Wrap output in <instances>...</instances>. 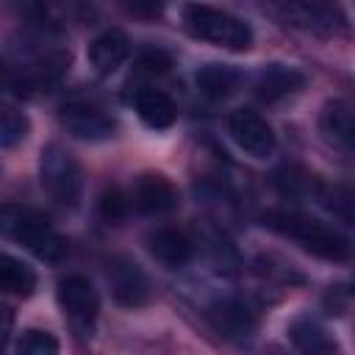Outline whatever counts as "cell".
I'll use <instances>...</instances> for the list:
<instances>
[{
	"mask_svg": "<svg viewBox=\"0 0 355 355\" xmlns=\"http://www.w3.org/2000/svg\"><path fill=\"white\" fill-rule=\"evenodd\" d=\"M39 175L44 191L58 202L61 208H75L83 197V169L75 161V155L61 144H47L42 150Z\"/></svg>",
	"mask_w": 355,
	"mask_h": 355,
	"instance_id": "277c9868",
	"label": "cell"
},
{
	"mask_svg": "<svg viewBox=\"0 0 355 355\" xmlns=\"http://www.w3.org/2000/svg\"><path fill=\"white\" fill-rule=\"evenodd\" d=\"M322 133L327 136V141H333L341 150H352V139H355V119H352V108L344 100H330L322 111Z\"/></svg>",
	"mask_w": 355,
	"mask_h": 355,
	"instance_id": "e0dca14e",
	"label": "cell"
},
{
	"mask_svg": "<svg viewBox=\"0 0 355 355\" xmlns=\"http://www.w3.org/2000/svg\"><path fill=\"white\" fill-rule=\"evenodd\" d=\"M0 80H3V61H0Z\"/></svg>",
	"mask_w": 355,
	"mask_h": 355,
	"instance_id": "d4e9b609",
	"label": "cell"
},
{
	"mask_svg": "<svg viewBox=\"0 0 355 355\" xmlns=\"http://www.w3.org/2000/svg\"><path fill=\"white\" fill-rule=\"evenodd\" d=\"M17 355H58V338L47 330H25L19 344H17Z\"/></svg>",
	"mask_w": 355,
	"mask_h": 355,
	"instance_id": "44dd1931",
	"label": "cell"
},
{
	"mask_svg": "<svg viewBox=\"0 0 355 355\" xmlns=\"http://www.w3.org/2000/svg\"><path fill=\"white\" fill-rule=\"evenodd\" d=\"M130 208H136L139 214H147V216H158V214H169L178 208L180 197H178V189L172 186L169 178L158 175V172H144L133 180L130 186Z\"/></svg>",
	"mask_w": 355,
	"mask_h": 355,
	"instance_id": "ba28073f",
	"label": "cell"
},
{
	"mask_svg": "<svg viewBox=\"0 0 355 355\" xmlns=\"http://www.w3.org/2000/svg\"><path fill=\"white\" fill-rule=\"evenodd\" d=\"M108 286L119 305L139 308L150 300V280L141 272V266L130 258H111L108 261Z\"/></svg>",
	"mask_w": 355,
	"mask_h": 355,
	"instance_id": "9c48e42d",
	"label": "cell"
},
{
	"mask_svg": "<svg viewBox=\"0 0 355 355\" xmlns=\"http://www.w3.org/2000/svg\"><path fill=\"white\" fill-rule=\"evenodd\" d=\"M133 103H136V111H139L141 122L155 128V130H164V128H169L178 119V108H175L172 97L166 92H161V89L144 86V89L136 92Z\"/></svg>",
	"mask_w": 355,
	"mask_h": 355,
	"instance_id": "9a60e30c",
	"label": "cell"
},
{
	"mask_svg": "<svg viewBox=\"0 0 355 355\" xmlns=\"http://www.w3.org/2000/svg\"><path fill=\"white\" fill-rule=\"evenodd\" d=\"M305 86V75L297 67H286V64H269L255 75V97L263 103H277L283 97L297 94Z\"/></svg>",
	"mask_w": 355,
	"mask_h": 355,
	"instance_id": "8fae6325",
	"label": "cell"
},
{
	"mask_svg": "<svg viewBox=\"0 0 355 355\" xmlns=\"http://www.w3.org/2000/svg\"><path fill=\"white\" fill-rule=\"evenodd\" d=\"M11 327H14V311L0 302V355L8 344V338H11Z\"/></svg>",
	"mask_w": 355,
	"mask_h": 355,
	"instance_id": "cb8c5ba5",
	"label": "cell"
},
{
	"mask_svg": "<svg viewBox=\"0 0 355 355\" xmlns=\"http://www.w3.org/2000/svg\"><path fill=\"white\" fill-rule=\"evenodd\" d=\"M272 11L280 14L283 22L302 31H313V33H333L341 25L336 8L322 3H277L272 6Z\"/></svg>",
	"mask_w": 355,
	"mask_h": 355,
	"instance_id": "30bf717a",
	"label": "cell"
},
{
	"mask_svg": "<svg viewBox=\"0 0 355 355\" xmlns=\"http://www.w3.org/2000/svg\"><path fill=\"white\" fill-rule=\"evenodd\" d=\"M183 25L194 39L211 42L216 47H227V50H250L252 44V31L244 19L214 8V6H186L183 8Z\"/></svg>",
	"mask_w": 355,
	"mask_h": 355,
	"instance_id": "3957f363",
	"label": "cell"
},
{
	"mask_svg": "<svg viewBox=\"0 0 355 355\" xmlns=\"http://www.w3.org/2000/svg\"><path fill=\"white\" fill-rule=\"evenodd\" d=\"M194 80H197L200 94H205L208 100H227L239 89L241 72L227 64H205L197 69Z\"/></svg>",
	"mask_w": 355,
	"mask_h": 355,
	"instance_id": "2e32d148",
	"label": "cell"
},
{
	"mask_svg": "<svg viewBox=\"0 0 355 355\" xmlns=\"http://www.w3.org/2000/svg\"><path fill=\"white\" fill-rule=\"evenodd\" d=\"M31 130L28 116L19 108H0V147H14Z\"/></svg>",
	"mask_w": 355,
	"mask_h": 355,
	"instance_id": "ffe728a7",
	"label": "cell"
},
{
	"mask_svg": "<svg viewBox=\"0 0 355 355\" xmlns=\"http://www.w3.org/2000/svg\"><path fill=\"white\" fill-rule=\"evenodd\" d=\"M36 286V275L31 266L17 261L14 255L0 252V294H19L28 297Z\"/></svg>",
	"mask_w": 355,
	"mask_h": 355,
	"instance_id": "d6986e66",
	"label": "cell"
},
{
	"mask_svg": "<svg viewBox=\"0 0 355 355\" xmlns=\"http://www.w3.org/2000/svg\"><path fill=\"white\" fill-rule=\"evenodd\" d=\"M227 130H230V139H233L247 155H252V158H269V155L275 153L277 139H275L272 125H269L261 114H255V111H250V108L233 111L230 119H227Z\"/></svg>",
	"mask_w": 355,
	"mask_h": 355,
	"instance_id": "52a82bcc",
	"label": "cell"
},
{
	"mask_svg": "<svg viewBox=\"0 0 355 355\" xmlns=\"http://www.w3.org/2000/svg\"><path fill=\"white\" fill-rule=\"evenodd\" d=\"M130 55V42L122 31L111 28L105 33H100L92 44H89V61L100 75H111L122 67V61Z\"/></svg>",
	"mask_w": 355,
	"mask_h": 355,
	"instance_id": "5bb4252c",
	"label": "cell"
},
{
	"mask_svg": "<svg viewBox=\"0 0 355 355\" xmlns=\"http://www.w3.org/2000/svg\"><path fill=\"white\" fill-rule=\"evenodd\" d=\"M0 236L22 244L42 261H61L67 255V239L55 233L50 219L31 205H0Z\"/></svg>",
	"mask_w": 355,
	"mask_h": 355,
	"instance_id": "7a4b0ae2",
	"label": "cell"
},
{
	"mask_svg": "<svg viewBox=\"0 0 355 355\" xmlns=\"http://www.w3.org/2000/svg\"><path fill=\"white\" fill-rule=\"evenodd\" d=\"M169 67H172V58L164 50H147L136 61V72L139 75H164Z\"/></svg>",
	"mask_w": 355,
	"mask_h": 355,
	"instance_id": "603a6c76",
	"label": "cell"
},
{
	"mask_svg": "<svg viewBox=\"0 0 355 355\" xmlns=\"http://www.w3.org/2000/svg\"><path fill=\"white\" fill-rule=\"evenodd\" d=\"M58 302H61L69 324L80 336H92V327H94L97 311H100V297H97L94 286L83 275L61 277V283H58Z\"/></svg>",
	"mask_w": 355,
	"mask_h": 355,
	"instance_id": "5b68a950",
	"label": "cell"
},
{
	"mask_svg": "<svg viewBox=\"0 0 355 355\" xmlns=\"http://www.w3.org/2000/svg\"><path fill=\"white\" fill-rule=\"evenodd\" d=\"M61 125L67 128V133H72L75 139H86V141H103V139L114 136V130H116L114 116L92 100L64 103L61 105Z\"/></svg>",
	"mask_w": 355,
	"mask_h": 355,
	"instance_id": "8992f818",
	"label": "cell"
},
{
	"mask_svg": "<svg viewBox=\"0 0 355 355\" xmlns=\"http://www.w3.org/2000/svg\"><path fill=\"white\" fill-rule=\"evenodd\" d=\"M128 211H130V200H128V194H122L119 186H111V189L103 191V197H100V214H103L105 222L116 225V222H122L128 216Z\"/></svg>",
	"mask_w": 355,
	"mask_h": 355,
	"instance_id": "7402d4cb",
	"label": "cell"
},
{
	"mask_svg": "<svg viewBox=\"0 0 355 355\" xmlns=\"http://www.w3.org/2000/svg\"><path fill=\"white\" fill-rule=\"evenodd\" d=\"M291 341L302 355H336V344L313 319H297L291 324Z\"/></svg>",
	"mask_w": 355,
	"mask_h": 355,
	"instance_id": "ac0fdd59",
	"label": "cell"
},
{
	"mask_svg": "<svg viewBox=\"0 0 355 355\" xmlns=\"http://www.w3.org/2000/svg\"><path fill=\"white\" fill-rule=\"evenodd\" d=\"M147 244H150L153 258L161 261L169 269L186 266L191 261V255H194V244L180 227H158V230L150 233Z\"/></svg>",
	"mask_w": 355,
	"mask_h": 355,
	"instance_id": "7c38bea8",
	"label": "cell"
},
{
	"mask_svg": "<svg viewBox=\"0 0 355 355\" xmlns=\"http://www.w3.org/2000/svg\"><path fill=\"white\" fill-rule=\"evenodd\" d=\"M208 313H211L214 327L227 338H239L241 341V338H250L252 330H255V316L241 300H233V297L216 300Z\"/></svg>",
	"mask_w": 355,
	"mask_h": 355,
	"instance_id": "4fadbf2b",
	"label": "cell"
},
{
	"mask_svg": "<svg viewBox=\"0 0 355 355\" xmlns=\"http://www.w3.org/2000/svg\"><path fill=\"white\" fill-rule=\"evenodd\" d=\"M263 225L275 233L297 241L302 250L324 258V261H347L349 258V239L336 230L327 222H319L308 214L288 211V208H272L263 214Z\"/></svg>",
	"mask_w": 355,
	"mask_h": 355,
	"instance_id": "6da1fadb",
	"label": "cell"
}]
</instances>
